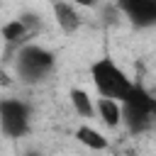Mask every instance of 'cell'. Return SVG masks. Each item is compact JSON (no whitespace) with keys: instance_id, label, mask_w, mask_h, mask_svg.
Segmentation results:
<instances>
[{"instance_id":"3","label":"cell","mask_w":156,"mask_h":156,"mask_svg":"<svg viewBox=\"0 0 156 156\" xmlns=\"http://www.w3.org/2000/svg\"><path fill=\"white\" fill-rule=\"evenodd\" d=\"M54 54L44 46H37V44H24L20 51H17V61H15V68H17V76L20 80L24 83H39L44 80L51 71H54Z\"/></svg>"},{"instance_id":"7","label":"cell","mask_w":156,"mask_h":156,"mask_svg":"<svg viewBox=\"0 0 156 156\" xmlns=\"http://www.w3.org/2000/svg\"><path fill=\"white\" fill-rule=\"evenodd\" d=\"M98 115L100 119L107 124V127H117L122 124V110H119V102L110 100V98H100L98 100Z\"/></svg>"},{"instance_id":"5","label":"cell","mask_w":156,"mask_h":156,"mask_svg":"<svg viewBox=\"0 0 156 156\" xmlns=\"http://www.w3.org/2000/svg\"><path fill=\"white\" fill-rule=\"evenodd\" d=\"M117 7L134 27H151L156 22V0H117Z\"/></svg>"},{"instance_id":"10","label":"cell","mask_w":156,"mask_h":156,"mask_svg":"<svg viewBox=\"0 0 156 156\" xmlns=\"http://www.w3.org/2000/svg\"><path fill=\"white\" fill-rule=\"evenodd\" d=\"M71 105H73V110H76L80 117H90V115L95 112V107H93L88 93H85V90H78V88L71 90Z\"/></svg>"},{"instance_id":"12","label":"cell","mask_w":156,"mask_h":156,"mask_svg":"<svg viewBox=\"0 0 156 156\" xmlns=\"http://www.w3.org/2000/svg\"><path fill=\"white\" fill-rule=\"evenodd\" d=\"M76 2H78V5H83V7H90L95 0H76Z\"/></svg>"},{"instance_id":"8","label":"cell","mask_w":156,"mask_h":156,"mask_svg":"<svg viewBox=\"0 0 156 156\" xmlns=\"http://www.w3.org/2000/svg\"><path fill=\"white\" fill-rule=\"evenodd\" d=\"M76 136H78L80 144H85V146L93 149V151H105V149H107V139H105L100 132L90 129V127H78Z\"/></svg>"},{"instance_id":"4","label":"cell","mask_w":156,"mask_h":156,"mask_svg":"<svg viewBox=\"0 0 156 156\" xmlns=\"http://www.w3.org/2000/svg\"><path fill=\"white\" fill-rule=\"evenodd\" d=\"M0 129L10 139H20L29 132V105L15 98L0 100Z\"/></svg>"},{"instance_id":"11","label":"cell","mask_w":156,"mask_h":156,"mask_svg":"<svg viewBox=\"0 0 156 156\" xmlns=\"http://www.w3.org/2000/svg\"><path fill=\"white\" fill-rule=\"evenodd\" d=\"M17 20H20V22L27 27V32H29V34H32L34 29H39V17H37V15H29V12H27V15L17 17Z\"/></svg>"},{"instance_id":"9","label":"cell","mask_w":156,"mask_h":156,"mask_svg":"<svg viewBox=\"0 0 156 156\" xmlns=\"http://www.w3.org/2000/svg\"><path fill=\"white\" fill-rule=\"evenodd\" d=\"M2 39L10 44V46H17V44H22L27 37H29V32H27V27L20 22V20H12V22H7V24H2Z\"/></svg>"},{"instance_id":"13","label":"cell","mask_w":156,"mask_h":156,"mask_svg":"<svg viewBox=\"0 0 156 156\" xmlns=\"http://www.w3.org/2000/svg\"><path fill=\"white\" fill-rule=\"evenodd\" d=\"M24 156H41V154H39V151H27Z\"/></svg>"},{"instance_id":"6","label":"cell","mask_w":156,"mask_h":156,"mask_svg":"<svg viewBox=\"0 0 156 156\" xmlns=\"http://www.w3.org/2000/svg\"><path fill=\"white\" fill-rule=\"evenodd\" d=\"M54 17L58 22V27L66 32V34H73L78 27H80V15L73 10V5L68 2H54Z\"/></svg>"},{"instance_id":"14","label":"cell","mask_w":156,"mask_h":156,"mask_svg":"<svg viewBox=\"0 0 156 156\" xmlns=\"http://www.w3.org/2000/svg\"><path fill=\"white\" fill-rule=\"evenodd\" d=\"M0 78H5V76H2V73H0Z\"/></svg>"},{"instance_id":"2","label":"cell","mask_w":156,"mask_h":156,"mask_svg":"<svg viewBox=\"0 0 156 156\" xmlns=\"http://www.w3.org/2000/svg\"><path fill=\"white\" fill-rule=\"evenodd\" d=\"M90 78H93L98 93L102 98L115 100V102H122L134 88V83L127 78V73L112 58H98L90 68Z\"/></svg>"},{"instance_id":"1","label":"cell","mask_w":156,"mask_h":156,"mask_svg":"<svg viewBox=\"0 0 156 156\" xmlns=\"http://www.w3.org/2000/svg\"><path fill=\"white\" fill-rule=\"evenodd\" d=\"M122 110V122L127 124V129L132 134H144L146 129H151L154 124V115H156V98L139 83H134L132 93L119 102Z\"/></svg>"}]
</instances>
